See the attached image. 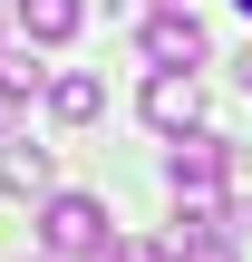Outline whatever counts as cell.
I'll use <instances>...</instances> for the list:
<instances>
[{"instance_id":"8992f818","label":"cell","mask_w":252,"mask_h":262,"mask_svg":"<svg viewBox=\"0 0 252 262\" xmlns=\"http://www.w3.org/2000/svg\"><path fill=\"white\" fill-rule=\"evenodd\" d=\"M58 185V156L49 146H29V126L19 136H0V194H49Z\"/></svg>"},{"instance_id":"7c38bea8","label":"cell","mask_w":252,"mask_h":262,"mask_svg":"<svg viewBox=\"0 0 252 262\" xmlns=\"http://www.w3.org/2000/svg\"><path fill=\"white\" fill-rule=\"evenodd\" d=\"M243 88H252V49H243Z\"/></svg>"},{"instance_id":"52a82bcc","label":"cell","mask_w":252,"mask_h":262,"mask_svg":"<svg viewBox=\"0 0 252 262\" xmlns=\"http://www.w3.org/2000/svg\"><path fill=\"white\" fill-rule=\"evenodd\" d=\"M78 19H87V0H19L29 49H68V39H78Z\"/></svg>"},{"instance_id":"4fadbf2b","label":"cell","mask_w":252,"mask_h":262,"mask_svg":"<svg viewBox=\"0 0 252 262\" xmlns=\"http://www.w3.org/2000/svg\"><path fill=\"white\" fill-rule=\"evenodd\" d=\"M233 10H243V19H252V0H233Z\"/></svg>"},{"instance_id":"3957f363","label":"cell","mask_w":252,"mask_h":262,"mask_svg":"<svg viewBox=\"0 0 252 262\" xmlns=\"http://www.w3.org/2000/svg\"><path fill=\"white\" fill-rule=\"evenodd\" d=\"M136 107H146V126H155V136H185V126L204 117V88H194V68H155Z\"/></svg>"},{"instance_id":"ba28073f","label":"cell","mask_w":252,"mask_h":262,"mask_svg":"<svg viewBox=\"0 0 252 262\" xmlns=\"http://www.w3.org/2000/svg\"><path fill=\"white\" fill-rule=\"evenodd\" d=\"M165 253H175V262H243V243H233L223 224H204V233H175Z\"/></svg>"},{"instance_id":"5bb4252c","label":"cell","mask_w":252,"mask_h":262,"mask_svg":"<svg viewBox=\"0 0 252 262\" xmlns=\"http://www.w3.org/2000/svg\"><path fill=\"white\" fill-rule=\"evenodd\" d=\"M155 10H165V0H155Z\"/></svg>"},{"instance_id":"277c9868","label":"cell","mask_w":252,"mask_h":262,"mask_svg":"<svg viewBox=\"0 0 252 262\" xmlns=\"http://www.w3.org/2000/svg\"><path fill=\"white\" fill-rule=\"evenodd\" d=\"M146 58H155V68H204V19L165 0V10L146 19Z\"/></svg>"},{"instance_id":"8fae6325","label":"cell","mask_w":252,"mask_h":262,"mask_svg":"<svg viewBox=\"0 0 252 262\" xmlns=\"http://www.w3.org/2000/svg\"><path fill=\"white\" fill-rule=\"evenodd\" d=\"M107 262H175V253H165V243H126V233H117V253H107Z\"/></svg>"},{"instance_id":"9a60e30c","label":"cell","mask_w":252,"mask_h":262,"mask_svg":"<svg viewBox=\"0 0 252 262\" xmlns=\"http://www.w3.org/2000/svg\"><path fill=\"white\" fill-rule=\"evenodd\" d=\"M39 262H49V253H39Z\"/></svg>"},{"instance_id":"5b68a950","label":"cell","mask_w":252,"mask_h":262,"mask_svg":"<svg viewBox=\"0 0 252 262\" xmlns=\"http://www.w3.org/2000/svg\"><path fill=\"white\" fill-rule=\"evenodd\" d=\"M49 117H58V126H97V117H107V78H97V68H58V78H49Z\"/></svg>"},{"instance_id":"6da1fadb","label":"cell","mask_w":252,"mask_h":262,"mask_svg":"<svg viewBox=\"0 0 252 262\" xmlns=\"http://www.w3.org/2000/svg\"><path fill=\"white\" fill-rule=\"evenodd\" d=\"M39 253L49 262H107L117 253V224H107V204L97 194H39Z\"/></svg>"},{"instance_id":"30bf717a","label":"cell","mask_w":252,"mask_h":262,"mask_svg":"<svg viewBox=\"0 0 252 262\" xmlns=\"http://www.w3.org/2000/svg\"><path fill=\"white\" fill-rule=\"evenodd\" d=\"M223 233H233V243H252V194H233V204H223Z\"/></svg>"},{"instance_id":"7a4b0ae2","label":"cell","mask_w":252,"mask_h":262,"mask_svg":"<svg viewBox=\"0 0 252 262\" xmlns=\"http://www.w3.org/2000/svg\"><path fill=\"white\" fill-rule=\"evenodd\" d=\"M223 175H233V146H223V136H204V126H185V136H175V156H165V194H175L185 214H214ZM214 224H223V214H214Z\"/></svg>"},{"instance_id":"9c48e42d","label":"cell","mask_w":252,"mask_h":262,"mask_svg":"<svg viewBox=\"0 0 252 262\" xmlns=\"http://www.w3.org/2000/svg\"><path fill=\"white\" fill-rule=\"evenodd\" d=\"M19 126H29V78L0 68V136H19Z\"/></svg>"}]
</instances>
